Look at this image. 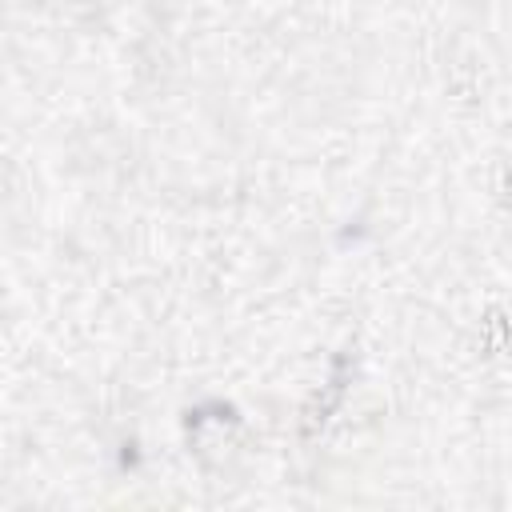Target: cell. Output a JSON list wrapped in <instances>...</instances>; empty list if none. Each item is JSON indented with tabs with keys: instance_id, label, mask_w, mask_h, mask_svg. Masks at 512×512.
Segmentation results:
<instances>
[{
	"instance_id": "cell-2",
	"label": "cell",
	"mask_w": 512,
	"mask_h": 512,
	"mask_svg": "<svg viewBox=\"0 0 512 512\" xmlns=\"http://www.w3.org/2000/svg\"><path fill=\"white\" fill-rule=\"evenodd\" d=\"M72 4H96V0H72Z\"/></svg>"
},
{
	"instance_id": "cell-1",
	"label": "cell",
	"mask_w": 512,
	"mask_h": 512,
	"mask_svg": "<svg viewBox=\"0 0 512 512\" xmlns=\"http://www.w3.org/2000/svg\"><path fill=\"white\" fill-rule=\"evenodd\" d=\"M340 400H344V372H336L332 380H324V384H320V392H312V396H308L304 416H300V432H304V436L320 432V428L328 424V416L336 412V404H340Z\"/></svg>"
}]
</instances>
